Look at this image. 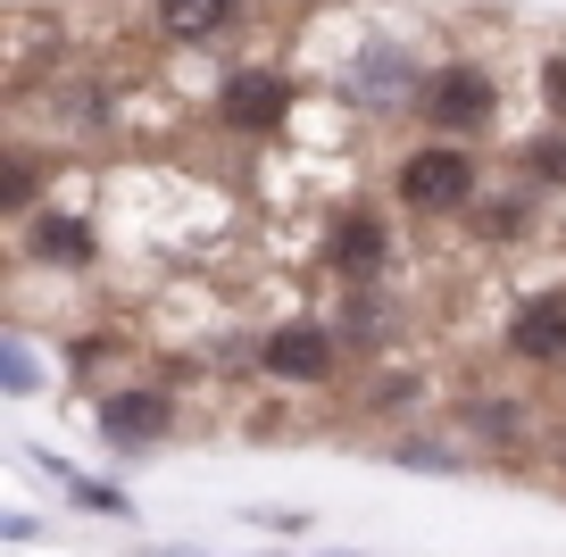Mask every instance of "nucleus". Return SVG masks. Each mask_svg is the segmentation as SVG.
Listing matches in <instances>:
<instances>
[{"label":"nucleus","mask_w":566,"mask_h":557,"mask_svg":"<svg viewBox=\"0 0 566 557\" xmlns=\"http://www.w3.org/2000/svg\"><path fill=\"white\" fill-rule=\"evenodd\" d=\"M34 466L51 474L59 491H67L75 507H92V516H134V500H125V491H108V483H92L84 466H67V458H51V450H34Z\"/></svg>","instance_id":"9b49d317"},{"label":"nucleus","mask_w":566,"mask_h":557,"mask_svg":"<svg viewBox=\"0 0 566 557\" xmlns=\"http://www.w3.org/2000/svg\"><path fill=\"white\" fill-rule=\"evenodd\" d=\"M542 101H549V108H566V51L542 67Z\"/></svg>","instance_id":"6ab92c4d"},{"label":"nucleus","mask_w":566,"mask_h":557,"mask_svg":"<svg viewBox=\"0 0 566 557\" xmlns=\"http://www.w3.org/2000/svg\"><path fill=\"white\" fill-rule=\"evenodd\" d=\"M0 209L34 217V158H25V150H9V167H0Z\"/></svg>","instance_id":"f3484780"},{"label":"nucleus","mask_w":566,"mask_h":557,"mask_svg":"<svg viewBox=\"0 0 566 557\" xmlns=\"http://www.w3.org/2000/svg\"><path fill=\"white\" fill-rule=\"evenodd\" d=\"M325 266L367 292V283L391 266V225L375 209H358V200H350V209H334V225H325Z\"/></svg>","instance_id":"423d86ee"},{"label":"nucleus","mask_w":566,"mask_h":557,"mask_svg":"<svg viewBox=\"0 0 566 557\" xmlns=\"http://www.w3.org/2000/svg\"><path fill=\"white\" fill-rule=\"evenodd\" d=\"M516 167H525L533 183H566V134H533V141H516Z\"/></svg>","instance_id":"2eb2a0df"},{"label":"nucleus","mask_w":566,"mask_h":557,"mask_svg":"<svg viewBox=\"0 0 566 557\" xmlns=\"http://www.w3.org/2000/svg\"><path fill=\"white\" fill-rule=\"evenodd\" d=\"M0 391H9V400H34L42 391V366H34L25 341H0Z\"/></svg>","instance_id":"dca6fc26"},{"label":"nucleus","mask_w":566,"mask_h":557,"mask_svg":"<svg viewBox=\"0 0 566 557\" xmlns=\"http://www.w3.org/2000/svg\"><path fill=\"white\" fill-rule=\"evenodd\" d=\"M342 101H358L367 117H400V108L424 101V84H433V67H417V51H408L400 34H367L350 59H342Z\"/></svg>","instance_id":"f257e3e1"},{"label":"nucleus","mask_w":566,"mask_h":557,"mask_svg":"<svg viewBox=\"0 0 566 557\" xmlns=\"http://www.w3.org/2000/svg\"><path fill=\"white\" fill-rule=\"evenodd\" d=\"M92 225L75 209H34L25 217V259H42V266H92Z\"/></svg>","instance_id":"1a4fd4ad"},{"label":"nucleus","mask_w":566,"mask_h":557,"mask_svg":"<svg viewBox=\"0 0 566 557\" xmlns=\"http://www.w3.org/2000/svg\"><path fill=\"white\" fill-rule=\"evenodd\" d=\"M391 192H400V209H417V217H467V209H475V192H483L475 150H467V141H450V134L424 141V150L400 158Z\"/></svg>","instance_id":"f03ea898"},{"label":"nucleus","mask_w":566,"mask_h":557,"mask_svg":"<svg viewBox=\"0 0 566 557\" xmlns=\"http://www.w3.org/2000/svg\"><path fill=\"white\" fill-rule=\"evenodd\" d=\"M424 125L433 134H483V125L500 117V84H492V67H475V59H450V67H433V84H424Z\"/></svg>","instance_id":"7ed1b4c3"},{"label":"nucleus","mask_w":566,"mask_h":557,"mask_svg":"<svg viewBox=\"0 0 566 557\" xmlns=\"http://www.w3.org/2000/svg\"><path fill=\"white\" fill-rule=\"evenodd\" d=\"M509 358H525V366L566 358V292H533L525 308L509 316Z\"/></svg>","instance_id":"6e6552de"},{"label":"nucleus","mask_w":566,"mask_h":557,"mask_svg":"<svg viewBox=\"0 0 566 557\" xmlns=\"http://www.w3.org/2000/svg\"><path fill=\"white\" fill-rule=\"evenodd\" d=\"M150 557H176V549H150Z\"/></svg>","instance_id":"aec40b11"},{"label":"nucleus","mask_w":566,"mask_h":557,"mask_svg":"<svg viewBox=\"0 0 566 557\" xmlns=\"http://www.w3.org/2000/svg\"><path fill=\"white\" fill-rule=\"evenodd\" d=\"M391 466H408V474H467V458L450 450V441H391Z\"/></svg>","instance_id":"4468645a"},{"label":"nucleus","mask_w":566,"mask_h":557,"mask_svg":"<svg viewBox=\"0 0 566 557\" xmlns=\"http://www.w3.org/2000/svg\"><path fill=\"white\" fill-rule=\"evenodd\" d=\"M150 25L167 42H217L242 25V0H150Z\"/></svg>","instance_id":"9d476101"},{"label":"nucleus","mask_w":566,"mask_h":557,"mask_svg":"<svg viewBox=\"0 0 566 557\" xmlns=\"http://www.w3.org/2000/svg\"><path fill=\"white\" fill-rule=\"evenodd\" d=\"M417 375H384V383H375V417H400V408H417Z\"/></svg>","instance_id":"a211bd4d"},{"label":"nucleus","mask_w":566,"mask_h":557,"mask_svg":"<svg viewBox=\"0 0 566 557\" xmlns=\"http://www.w3.org/2000/svg\"><path fill=\"white\" fill-rule=\"evenodd\" d=\"M292 101H301V84H292V75H275V67H233L226 92H217V117H226L233 134L266 141V134H283Z\"/></svg>","instance_id":"39448f33"},{"label":"nucleus","mask_w":566,"mask_h":557,"mask_svg":"<svg viewBox=\"0 0 566 557\" xmlns=\"http://www.w3.org/2000/svg\"><path fill=\"white\" fill-rule=\"evenodd\" d=\"M250 358L266 366V375H283V383H334V366H342V325H275L250 341Z\"/></svg>","instance_id":"20e7f679"},{"label":"nucleus","mask_w":566,"mask_h":557,"mask_svg":"<svg viewBox=\"0 0 566 557\" xmlns=\"http://www.w3.org/2000/svg\"><path fill=\"white\" fill-rule=\"evenodd\" d=\"M525 225H533V200H525V192L475 200V233H492V242H509V233H525Z\"/></svg>","instance_id":"f8f14e48"},{"label":"nucleus","mask_w":566,"mask_h":557,"mask_svg":"<svg viewBox=\"0 0 566 557\" xmlns=\"http://www.w3.org/2000/svg\"><path fill=\"white\" fill-rule=\"evenodd\" d=\"M167 424H176V400H167L159 383H125V391H108V400H101V441H108L117 458L167 441Z\"/></svg>","instance_id":"0eeeda50"},{"label":"nucleus","mask_w":566,"mask_h":557,"mask_svg":"<svg viewBox=\"0 0 566 557\" xmlns=\"http://www.w3.org/2000/svg\"><path fill=\"white\" fill-rule=\"evenodd\" d=\"M459 424L467 433H483V441H516V400H459Z\"/></svg>","instance_id":"ddd939ff"}]
</instances>
